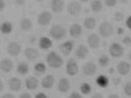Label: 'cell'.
Returning <instances> with one entry per match:
<instances>
[{
  "label": "cell",
  "instance_id": "cell-1",
  "mask_svg": "<svg viewBox=\"0 0 131 98\" xmlns=\"http://www.w3.org/2000/svg\"><path fill=\"white\" fill-rule=\"evenodd\" d=\"M46 60H47V65L49 68H51V69H59L64 64L63 58L57 52H49L47 54Z\"/></svg>",
  "mask_w": 131,
  "mask_h": 98
},
{
  "label": "cell",
  "instance_id": "cell-2",
  "mask_svg": "<svg viewBox=\"0 0 131 98\" xmlns=\"http://www.w3.org/2000/svg\"><path fill=\"white\" fill-rule=\"evenodd\" d=\"M49 35L53 39H57V40H61L64 39L66 35H68V29L64 27L63 25H53L49 29Z\"/></svg>",
  "mask_w": 131,
  "mask_h": 98
},
{
  "label": "cell",
  "instance_id": "cell-3",
  "mask_svg": "<svg viewBox=\"0 0 131 98\" xmlns=\"http://www.w3.org/2000/svg\"><path fill=\"white\" fill-rule=\"evenodd\" d=\"M113 32H114V26H113V23L108 22V21H103L99 26H98V33L101 37L103 38H108L110 36L113 35Z\"/></svg>",
  "mask_w": 131,
  "mask_h": 98
},
{
  "label": "cell",
  "instance_id": "cell-4",
  "mask_svg": "<svg viewBox=\"0 0 131 98\" xmlns=\"http://www.w3.org/2000/svg\"><path fill=\"white\" fill-rule=\"evenodd\" d=\"M109 54L113 58H121L124 55V47L118 42H114L109 46Z\"/></svg>",
  "mask_w": 131,
  "mask_h": 98
},
{
  "label": "cell",
  "instance_id": "cell-5",
  "mask_svg": "<svg viewBox=\"0 0 131 98\" xmlns=\"http://www.w3.org/2000/svg\"><path fill=\"white\" fill-rule=\"evenodd\" d=\"M81 10H82V6L79 1H70L66 6V11H68L69 15L71 16H77L81 14Z\"/></svg>",
  "mask_w": 131,
  "mask_h": 98
},
{
  "label": "cell",
  "instance_id": "cell-6",
  "mask_svg": "<svg viewBox=\"0 0 131 98\" xmlns=\"http://www.w3.org/2000/svg\"><path fill=\"white\" fill-rule=\"evenodd\" d=\"M98 70V66L96 63L93 61H88V63H85L83 66H82V74L86 76H93L96 75Z\"/></svg>",
  "mask_w": 131,
  "mask_h": 98
},
{
  "label": "cell",
  "instance_id": "cell-7",
  "mask_svg": "<svg viewBox=\"0 0 131 98\" xmlns=\"http://www.w3.org/2000/svg\"><path fill=\"white\" fill-rule=\"evenodd\" d=\"M51 20H53V16H51V14L49 11H42L37 16V23L39 26H43V27L48 26L51 22Z\"/></svg>",
  "mask_w": 131,
  "mask_h": 98
},
{
  "label": "cell",
  "instance_id": "cell-8",
  "mask_svg": "<svg viewBox=\"0 0 131 98\" xmlns=\"http://www.w3.org/2000/svg\"><path fill=\"white\" fill-rule=\"evenodd\" d=\"M79 72V65L75 59H69L66 63V74L69 76H76Z\"/></svg>",
  "mask_w": 131,
  "mask_h": 98
},
{
  "label": "cell",
  "instance_id": "cell-9",
  "mask_svg": "<svg viewBox=\"0 0 131 98\" xmlns=\"http://www.w3.org/2000/svg\"><path fill=\"white\" fill-rule=\"evenodd\" d=\"M21 50H22V47H21L20 43H17V42H10V43L7 44V53H9L11 57H18Z\"/></svg>",
  "mask_w": 131,
  "mask_h": 98
},
{
  "label": "cell",
  "instance_id": "cell-10",
  "mask_svg": "<svg viewBox=\"0 0 131 98\" xmlns=\"http://www.w3.org/2000/svg\"><path fill=\"white\" fill-rule=\"evenodd\" d=\"M116 71H118V74L121 76L129 75L131 72V64L127 63V61H120V63L116 65Z\"/></svg>",
  "mask_w": 131,
  "mask_h": 98
},
{
  "label": "cell",
  "instance_id": "cell-11",
  "mask_svg": "<svg viewBox=\"0 0 131 98\" xmlns=\"http://www.w3.org/2000/svg\"><path fill=\"white\" fill-rule=\"evenodd\" d=\"M70 87H71V83H70L69 79H66V77H61V79L59 80V82H58V85H57V90L60 93H68L69 90H70Z\"/></svg>",
  "mask_w": 131,
  "mask_h": 98
},
{
  "label": "cell",
  "instance_id": "cell-12",
  "mask_svg": "<svg viewBox=\"0 0 131 98\" xmlns=\"http://www.w3.org/2000/svg\"><path fill=\"white\" fill-rule=\"evenodd\" d=\"M87 43H88L90 48L97 49V48L101 47V38L96 33H91V35H88V37H87Z\"/></svg>",
  "mask_w": 131,
  "mask_h": 98
},
{
  "label": "cell",
  "instance_id": "cell-13",
  "mask_svg": "<svg viewBox=\"0 0 131 98\" xmlns=\"http://www.w3.org/2000/svg\"><path fill=\"white\" fill-rule=\"evenodd\" d=\"M7 86L12 92H18L22 88V81L20 79H17V77H11L7 81Z\"/></svg>",
  "mask_w": 131,
  "mask_h": 98
},
{
  "label": "cell",
  "instance_id": "cell-14",
  "mask_svg": "<svg viewBox=\"0 0 131 98\" xmlns=\"http://www.w3.org/2000/svg\"><path fill=\"white\" fill-rule=\"evenodd\" d=\"M23 54H25L26 59L29 60V61H34L36 59H38V57H39V52H38L37 49L32 48V47H27V48H25Z\"/></svg>",
  "mask_w": 131,
  "mask_h": 98
},
{
  "label": "cell",
  "instance_id": "cell-15",
  "mask_svg": "<svg viewBox=\"0 0 131 98\" xmlns=\"http://www.w3.org/2000/svg\"><path fill=\"white\" fill-rule=\"evenodd\" d=\"M82 31L83 29H82V26L80 23H72L69 28V33L72 38H80L82 36Z\"/></svg>",
  "mask_w": 131,
  "mask_h": 98
},
{
  "label": "cell",
  "instance_id": "cell-16",
  "mask_svg": "<svg viewBox=\"0 0 131 98\" xmlns=\"http://www.w3.org/2000/svg\"><path fill=\"white\" fill-rule=\"evenodd\" d=\"M0 70L3 72H5V74L11 72L12 70H14V63H12V60L6 59V58L1 59V61H0Z\"/></svg>",
  "mask_w": 131,
  "mask_h": 98
},
{
  "label": "cell",
  "instance_id": "cell-17",
  "mask_svg": "<svg viewBox=\"0 0 131 98\" xmlns=\"http://www.w3.org/2000/svg\"><path fill=\"white\" fill-rule=\"evenodd\" d=\"M64 9H65L64 0H51L50 1V10L53 12L60 14V12L64 11Z\"/></svg>",
  "mask_w": 131,
  "mask_h": 98
},
{
  "label": "cell",
  "instance_id": "cell-18",
  "mask_svg": "<svg viewBox=\"0 0 131 98\" xmlns=\"http://www.w3.org/2000/svg\"><path fill=\"white\" fill-rule=\"evenodd\" d=\"M88 55V48L85 44H80L77 47V49L75 50V58L79 59V60H83L87 58Z\"/></svg>",
  "mask_w": 131,
  "mask_h": 98
},
{
  "label": "cell",
  "instance_id": "cell-19",
  "mask_svg": "<svg viewBox=\"0 0 131 98\" xmlns=\"http://www.w3.org/2000/svg\"><path fill=\"white\" fill-rule=\"evenodd\" d=\"M59 49H60V52L63 53L64 55H70L72 49H74V42L72 40H65L64 43L60 44Z\"/></svg>",
  "mask_w": 131,
  "mask_h": 98
},
{
  "label": "cell",
  "instance_id": "cell-20",
  "mask_svg": "<svg viewBox=\"0 0 131 98\" xmlns=\"http://www.w3.org/2000/svg\"><path fill=\"white\" fill-rule=\"evenodd\" d=\"M38 85H39L38 79H36L34 76H29V77H27L26 81H25V86H26V88H27L28 91H34V90L38 87Z\"/></svg>",
  "mask_w": 131,
  "mask_h": 98
},
{
  "label": "cell",
  "instance_id": "cell-21",
  "mask_svg": "<svg viewBox=\"0 0 131 98\" xmlns=\"http://www.w3.org/2000/svg\"><path fill=\"white\" fill-rule=\"evenodd\" d=\"M38 46L42 50H48V49H50L51 46H53V40L49 38V37H40L39 40H38Z\"/></svg>",
  "mask_w": 131,
  "mask_h": 98
},
{
  "label": "cell",
  "instance_id": "cell-22",
  "mask_svg": "<svg viewBox=\"0 0 131 98\" xmlns=\"http://www.w3.org/2000/svg\"><path fill=\"white\" fill-rule=\"evenodd\" d=\"M55 83V77L53 75H47L43 80H42V87L46 88V90H49L51 87L54 86Z\"/></svg>",
  "mask_w": 131,
  "mask_h": 98
},
{
  "label": "cell",
  "instance_id": "cell-23",
  "mask_svg": "<svg viewBox=\"0 0 131 98\" xmlns=\"http://www.w3.org/2000/svg\"><path fill=\"white\" fill-rule=\"evenodd\" d=\"M17 74L18 75H27L28 74V71H29V66H28V64L26 63V61H21V63H18V65H17Z\"/></svg>",
  "mask_w": 131,
  "mask_h": 98
},
{
  "label": "cell",
  "instance_id": "cell-24",
  "mask_svg": "<svg viewBox=\"0 0 131 98\" xmlns=\"http://www.w3.org/2000/svg\"><path fill=\"white\" fill-rule=\"evenodd\" d=\"M83 27L86 29H94L97 27V20L94 17H86L83 20Z\"/></svg>",
  "mask_w": 131,
  "mask_h": 98
},
{
  "label": "cell",
  "instance_id": "cell-25",
  "mask_svg": "<svg viewBox=\"0 0 131 98\" xmlns=\"http://www.w3.org/2000/svg\"><path fill=\"white\" fill-rule=\"evenodd\" d=\"M12 29H14V26H12V23L10 21H4L0 26V31H1L3 35H10L12 32Z\"/></svg>",
  "mask_w": 131,
  "mask_h": 98
},
{
  "label": "cell",
  "instance_id": "cell-26",
  "mask_svg": "<svg viewBox=\"0 0 131 98\" xmlns=\"http://www.w3.org/2000/svg\"><path fill=\"white\" fill-rule=\"evenodd\" d=\"M33 71H34V74L36 75H38V76H40V75H44L47 72V65L44 63H37L36 65H34V68H33Z\"/></svg>",
  "mask_w": 131,
  "mask_h": 98
},
{
  "label": "cell",
  "instance_id": "cell-27",
  "mask_svg": "<svg viewBox=\"0 0 131 98\" xmlns=\"http://www.w3.org/2000/svg\"><path fill=\"white\" fill-rule=\"evenodd\" d=\"M20 27H21V29L22 31H25V32H28V31H31L32 29V27H33V23H32V21L29 20V18L25 17L21 20V22H20Z\"/></svg>",
  "mask_w": 131,
  "mask_h": 98
},
{
  "label": "cell",
  "instance_id": "cell-28",
  "mask_svg": "<svg viewBox=\"0 0 131 98\" xmlns=\"http://www.w3.org/2000/svg\"><path fill=\"white\" fill-rule=\"evenodd\" d=\"M96 83H97L99 87H102V88H105V87L109 86V79L108 76L105 75H98V77L96 79Z\"/></svg>",
  "mask_w": 131,
  "mask_h": 98
},
{
  "label": "cell",
  "instance_id": "cell-29",
  "mask_svg": "<svg viewBox=\"0 0 131 98\" xmlns=\"http://www.w3.org/2000/svg\"><path fill=\"white\" fill-rule=\"evenodd\" d=\"M91 10L93 12H101L103 10L102 0H92L91 1Z\"/></svg>",
  "mask_w": 131,
  "mask_h": 98
},
{
  "label": "cell",
  "instance_id": "cell-30",
  "mask_svg": "<svg viewBox=\"0 0 131 98\" xmlns=\"http://www.w3.org/2000/svg\"><path fill=\"white\" fill-rule=\"evenodd\" d=\"M80 92L82 93L83 96H90V94L92 93V86L88 83V82H83V83H81Z\"/></svg>",
  "mask_w": 131,
  "mask_h": 98
},
{
  "label": "cell",
  "instance_id": "cell-31",
  "mask_svg": "<svg viewBox=\"0 0 131 98\" xmlns=\"http://www.w3.org/2000/svg\"><path fill=\"white\" fill-rule=\"evenodd\" d=\"M98 64H99L101 68H107L109 64H110V58H109L107 54H103V55H101L99 59H98Z\"/></svg>",
  "mask_w": 131,
  "mask_h": 98
},
{
  "label": "cell",
  "instance_id": "cell-32",
  "mask_svg": "<svg viewBox=\"0 0 131 98\" xmlns=\"http://www.w3.org/2000/svg\"><path fill=\"white\" fill-rule=\"evenodd\" d=\"M123 91H124V94H125V96H127V97H131V81H127L125 85H124Z\"/></svg>",
  "mask_w": 131,
  "mask_h": 98
},
{
  "label": "cell",
  "instance_id": "cell-33",
  "mask_svg": "<svg viewBox=\"0 0 131 98\" xmlns=\"http://www.w3.org/2000/svg\"><path fill=\"white\" fill-rule=\"evenodd\" d=\"M113 18H114V21H116V22H121L123 20H125V15H124V12L116 11V12L114 14Z\"/></svg>",
  "mask_w": 131,
  "mask_h": 98
},
{
  "label": "cell",
  "instance_id": "cell-34",
  "mask_svg": "<svg viewBox=\"0 0 131 98\" xmlns=\"http://www.w3.org/2000/svg\"><path fill=\"white\" fill-rule=\"evenodd\" d=\"M118 4V0H104V5L108 7H114Z\"/></svg>",
  "mask_w": 131,
  "mask_h": 98
},
{
  "label": "cell",
  "instance_id": "cell-35",
  "mask_svg": "<svg viewBox=\"0 0 131 98\" xmlns=\"http://www.w3.org/2000/svg\"><path fill=\"white\" fill-rule=\"evenodd\" d=\"M82 96H83V94H82L81 92L79 93V92H76V91H74V92H71L70 94H69V97L70 98H81Z\"/></svg>",
  "mask_w": 131,
  "mask_h": 98
},
{
  "label": "cell",
  "instance_id": "cell-36",
  "mask_svg": "<svg viewBox=\"0 0 131 98\" xmlns=\"http://www.w3.org/2000/svg\"><path fill=\"white\" fill-rule=\"evenodd\" d=\"M123 43H124L125 46H131V37H129V36L124 37V38H123Z\"/></svg>",
  "mask_w": 131,
  "mask_h": 98
},
{
  "label": "cell",
  "instance_id": "cell-37",
  "mask_svg": "<svg viewBox=\"0 0 131 98\" xmlns=\"http://www.w3.org/2000/svg\"><path fill=\"white\" fill-rule=\"evenodd\" d=\"M112 82H113V85H114V86H118V85L121 83V79H120V77H113Z\"/></svg>",
  "mask_w": 131,
  "mask_h": 98
},
{
  "label": "cell",
  "instance_id": "cell-38",
  "mask_svg": "<svg viewBox=\"0 0 131 98\" xmlns=\"http://www.w3.org/2000/svg\"><path fill=\"white\" fill-rule=\"evenodd\" d=\"M34 97L36 98H47L48 96H47V93H43V92H38L34 94Z\"/></svg>",
  "mask_w": 131,
  "mask_h": 98
},
{
  "label": "cell",
  "instance_id": "cell-39",
  "mask_svg": "<svg viewBox=\"0 0 131 98\" xmlns=\"http://www.w3.org/2000/svg\"><path fill=\"white\" fill-rule=\"evenodd\" d=\"M20 98H32V94L29 92H23L20 94Z\"/></svg>",
  "mask_w": 131,
  "mask_h": 98
},
{
  "label": "cell",
  "instance_id": "cell-40",
  "mask_svg": "<svg viewBox=\"0 0 131 98\" xmlns=\"http://www.w3.org/2000/svg\"><path fill=\"white\" fill-rule=\"evenodd\" d=\"M125 25H126V27H127V28L131 29V15L125 20Z\"/></svg>",
  "mask_w": 131,
  "mask_h": 98
},
{
  "label": "cell",
  "instance_id": "cell-41",
  "mask_svg": "<svg viewBox=\"0 0 131 98\" xmlns=\"http://www.w3.org/2000/svg\"><path fill=\"white\" fill-rule=\"evenodd\" d=\"M5 6H6L5 0H0V11H4L5 10Z\"/></svg>",
  "mask_w": 131,
  "mask_h": 98
},
{
  "label": "cell",
  "instance_id": "cell-42",
  "mask_svg": "<svg viewBox=\"0 0 131 98\" xmlns=\"http://www.w3.org/2000/svg\"><path fill=\"white\" fill-rule=\"evenodd\" d=\"M15 5L23 6V5H25V0H15Z\"/></svg>",
  "mask_w": 131,
  "mask_h": 98
},
{
  "label": "cell",
  "instance_id": "cell-43",
  "mask_svg": "<svg viewBox=\"0 0 131 98\" xmlns=\"http://www.w3.org/2000/svg\"><path fill=\"white\" fill-rule=\"evenodd\" d=\"M1 98H15V94H12V93H5V94H3Z\"/></svg>",
  "mask_w": 131,
  "mask_h": 98
},
{
  "label": "cell",
  "instance_id": "cell-44",
  "mask_svg": "<svg viewBox=\"0 0 131 98\" xmlns=\"http://www.w3.org/2000/svg\"><path fill=\"white\" fill-rule=\"evenodd\" d=\"M124 32H125V29L123 28V27H119V28L116 29V33H118L119 36H123L124 35Z\"/></svg>",
  "mask_w": 131,
  "mask_h": 98
},
{
  "label": "cell",
  "instance_id": "cell-45",
  "mask_svg": "<svg viewBox=\"0 0 131 98\" xmlns=\"http://www.w3.org/2000/svg\"><path fill=\"white\" fill-rule=\"evenodd\" d=\"M92 97L93 98H102L103 94L102 93H94V94H92Z\"/></svg>",
  "mask_w": 131,
  "mask_h": 98
},
{
  "label": "cell",
  "instance_id": "cell-46",
  "mask_svg": "<svg viewBox=\"0 0 131 98\" xmlns=\"http://www.w3.org/2000/svg\"><path fill=\"white\" fill-rule=\"evenodd\" d=\"M4 87H5V85H4V81L1 80V81H0V92H3V91H4Z\"/></svg>",
  "mask_w": 131,
  "mask_h": 98
},
{
  "label": "cell",
  "instance_id": "cell-47",
  "mask_svg": "<svg viewBox=\"0 0 131 98\" xmlns=\"http://www.w3.org/2000/svg\"><path fill=\"white\" fill-rule=\"evenodd\" d=\"M108 97H110V98H119V94H118V93H110Z\"/></svg>",
  "mask_w": 131,
  "mask_h": 98
},
{
  "label": "cell",
  "instance_id": "cell-48",
  "mask_svg": "<svg viewBox=\"0 0 131 98\" xmlns=\"http://www.w3.org/2000/svg\"><path fill=\"white\" fill-rule=\"evenodd\" d=\"M127 58H129V60H130V61H131V50H130V52H129V54H127Z\"/></svg>",
  "mask_w": 131,
  "mask_h": 98
},
{
  "label": "cell",
  "instance_id": "cell-49",
  "mask_svg": "<svg viewBox=\"0 0 131 98\" xmlns=\"http://www.w3.org/2000/svg\"><path fill=\"white\" fill-rule=\"evenodd\" d=\"M119 1L121 4H126V3H127V0H119Z\"/></svg>",
  "mask_w": 131,
  "mask_h": 98
},
{
  "label": "cell",
  "instance_id": "cell-50",
  "mask_svg": "<svg viewBox=\"0 0 131 98\" xmlns=\"http://www.w3.org/2000/svg\"><path fill=\"white\" fill-rule=\"evenodd\" d=\"M114 69H115V68H112V69L109 70V72H110V74H113V72H114Z\"/></svg>",
  "mask_w": 131,
  "mask_h": 98
},
{
  "label": "cell",
  "instance_id": "cell-51",
  "mask_svg": "<svg viewBox=\"0 0 131 98\" xmlns=\"http://www.w3.org/2000/svg\"><path fill=\"white\" fill-rule=\"evenodd\" d=\"M34 1H37V3H42V1H44V0H34Z\"/></svg>",
  "mask_w": 131,
  "mask_h": 98
},
{
  "label": "cell",
  "instance_id": "cell-52",
  "mask_svg": "<svg viewBox=\"0 0 131 98\" xmlns=\"http://www.w3.org/2000/svg\"><path fill=\"white\" fill-rule=\"evenodd\" d=\"M80 1H82V3H87L88 0H80Z\"/></svg>",
  "mask_w": 131,
  "mask_h": 98
}]
</instances>
